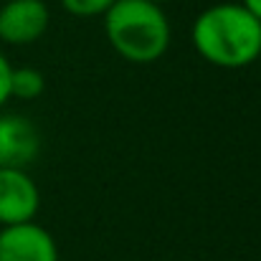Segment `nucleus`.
I'll return each instance as SVG.
<instances>
[{"label": "nucleus", "mask_w": 261, "mask_h": 261, "mask_svg": "<svg viewBox=\"0 0 261 261\" xmlns=\"http://www.w3.org/2000/svg\"><path fill=\"white\" fill-rule=\"evenodd\" d=\"M41 208V193L33 177L20 168H0V226L33 221Z\"/></svg>", "instance_id": "nucleus-4"}, {"label": "nucleus", "mask_w": 261, "mask_h": 261, "mask_svg": "<svg viewBox=\"0 0 261 261\" xmlns=\"http://www.w3.org/2000/svg\"><path fill=\"white\" fill-rule=\"evenodd\" d=\"M43 91H46V79L38 69L18 66L10 71V99L15 96V99L31 101V99H38Z\"/></svg>", "instance_id": "nucleus-7"}, {"label": "nucleus", "mask_w": 261, "mask_h": 261, "mask_svg": "<svg viewBox=\"0 0 261 261\" xmlns=\"http://www.w3.org/2000/svg\"><path fill=\"white\" fill-rule=\"evenodd\" d=\"M259 59H261V54H259Z\"/></svg>", "instance_id": "nucleus-12"}, {"label": "nucleus", "mask_w": 261, "mask_h": 261, "mask_svg": "<svg viewBox=\"0 0 261 261\" xmlns=\"http://www.w3.org/2000/svg\"><path fill=\"white\" fill-rule=\"evenodd\" d=\"M152 3H165V0H152Z\"/></svg>", "instance_id": "nucleus-11"}, {"label": "nucleus", "mask_w": 261, "mask_h": 261, "mask_svg": "<svg viewBox=\"0 0 261 261\" xmlns=\"http://www.w3.org/2000/svg\"><path fill=\"white\" fill-rule=\"evenodd\" d=\"M109 46L129 64H155L170 46V23L160 3L117 0L104 13Z\"/></svg>", "instance_id": "nucleus-2"}, {"label": "nucleus", "mask_w": 261, "mask_h": 261, "mask_svg": "<svg viewBox=\"0 0 261 261\" xmlns=\"http://www.w3.org/2000/svg\"><path fill=\"white\" fill-rule=\"evenodd\" d=\"M51 23L48 5L43 0H8L0 5V41L10 46L36 43Z\"/></svg>", "instance_id": "nucleus-3"}, {"label": "nucleus", "mask_w": 261, "mask_h": 261, "mask_svg": "<svg viewBox=\"0 0 261 261\" xmlns=\"http://www.w3.org/2000/svg\"><path fill=\"white\" fill-rule=\"evenodd\" d=\"M41 152V132L23 114H0V168L25 170Z\"/></svg>", "instance_id": "nucleus-6"}, {"label": "nucleus", "mask_w": 261, "mask_h": 261, "mask_svg": "<svg viewBox=\"0 0 261 261\" xmlns=\"http://www.w3.org/2000/svg\"><path fill=\"white\" fill-rule=\"evenodd\" d=\"M193 46L213 66L244 69L261 54V20L241 3L205 8L193 23Z\"/></svg>", "instance_id": "nucleus-1"}, {"label": "nucleus", "mask_w": 261, "mask_h": 261, "mask_svg": "<svg viewBox=\"0 0 261 261\" xmlns=\"http://www.w3.org/2000/svg\"><path fill=\"white\" fill-rule=\"evenodd\" d=\"M10 71H13L10 61L0 54V109H3V104L10 99Z\"/></svg>", "instance_id": "nucleus-9"}, {"label": "nucleus", "mask_w": 261, "mask_h": 261, "mask_svg": "<svg viewBox=\"0 0 261 261\" xmlns=\"http://www.w3.org/2000/svg\"><path fill=\"white\" fill-rule=\"evenodd\" d=\"M241 5H244L251 15H256L261 20V0H241Z\"/></svg>", "instance_id": "nucleus-10"}, {"label": "nucleus", "mask_w": 261, "mask_h": 261, "mask_svg": "<svg viewBox=\"0 0 261 261\" xmlns=\"http://www.w3.org/2000/svg\"><path fill=\"white\" fill-rule=\"evenodd\" d=\"M117 0H61V8L76 18H94L104 15Z\"/></svg>", "instance_id": "nucleus-8"}, {"label": "nucleus", "mask_w": 261, "mask_h": 261, "mask_svg": "<svg viewBox=\"0 0 261 261\" xmlns=\"http://www.w3.org/2000/svg\"><path fill=\"white\" fill-rule=\"evenodd\" d=\"M0 261H59V246L54 236L33 221L3 226Z\"/></svg>", "instance_id": "nucleus-5"}]
</instances>
